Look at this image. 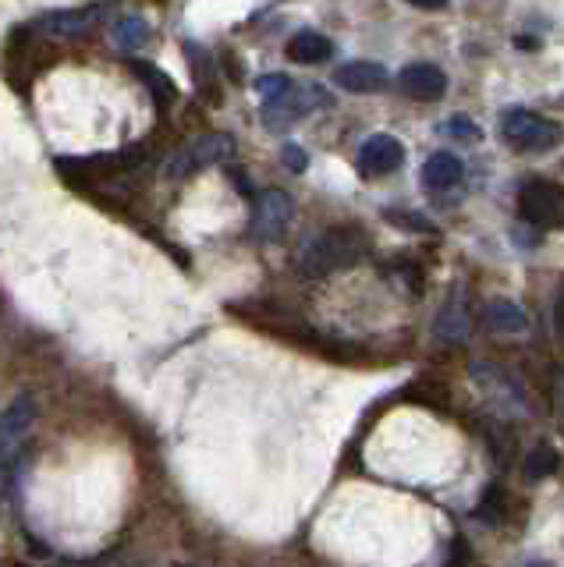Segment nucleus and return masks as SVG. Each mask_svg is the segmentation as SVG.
I'll use <instances>...</instances> for the list:
<instances>
[{
	"mask_svg": "<svg viewBox=\"0 0 564 567\" xmlns=\"http://www.w3.org/2000/svg\"><path fill=\"white\" fill-rule=\"evenodd\" d=\"M369 252V238L362 227H327L309 241L302 256H298V270L306 277H330L337 270H348Z\"/></svg>",
	"mask_w": 564,
	"mask_h": 567,
	"instance_id": "1",
	"label": "nucleus"
},
{
	"mask_svg": "<svg viewBox=\"0 0 564 567\" xmlns=\"http://www.w3.org/2000/svg\"><path fill=\"white\" fill-rule=\"evenodd\" d=\"M501 135L522 153H543V149L557 146L561 128L554 121H547V117H536L533 110L511 107L501 114Z\"/></svg>",
	"mask_w": 564,
	"mask_h": 567,
	"instance_id": "2",
	"label": "nucleus"
},
{
	"mask_svg": "<svg viewBox=\"0 0 564 567\" xmlns=\"http://www.w3.org/2000/svg\"><path fill=\"white\" fill-rule=\"evenodd\" d=\"M518 210L533 227H557L564 220V188L554 181H529L518 195Z\"/></svg>",
	"mask_w": 564,
	"mask_h": 567,
	"instance_id": "3",
	"label": "nucleus"
},
{
	"mask_svg": "<svg viewBox=\"0 0 564 567\" xmlns=\"http://www.w3.org/2000/svg\"><path fill=\"white\" fill-rule=\"evenodd\" d=\"M231 153H235L231 135H203V139H196L192 146H185L178 156H174L167 174H171V178H185V174H196V171H203V167H213V164H220V160H228Z\"/></svg>",
	"mask_w": 564,
	"mask_h": 567,
	"instance_id": "4",
	"label": "nucleus"
},
{
	"mask_svg": "<svg viewBox=\"0 0 564 567\" xmlns=\"http://www.w3.org/2000/svg\"><path fill=\"white\" fill-rule=\"evenodd\" d=\"M323 103H327V93L320 86H291L277 100H263V121H267V128H281L288 121L306 117L309 110L323 107Z\"/></svg>",
	"mask_w": 564,
	"mask_h": 567,
	"instance_id": "5",
	"label": "nucleus"
},
{
	"mask_svg": "<svg viewBox=\"0 0 564 567\" xmlns=\"http://www.w3.org/2000/svg\"><path fill=\"white\" fill-rule=\"evenodd\" d=\"M291 217H295V202H291V195L274 188V192L259 195L256 217H252V231H256L263 241H277V238H284Z\"/></svg>",
	"mask_w": 564,
	"mask_h": 567,
	"instance_id": "6",
	"label": "nucleus"
},
{
	"mask_svg": "<svg viewBox=\"0 0 564 567\" xmlns=\"http://www.w3.org/2000/svg\"><path fill=\"white\" fill-rule=\"evenodd\" d=\"M405 164V146H401L394 135L380 132L369 135L359 149V171L369 174V178H380V174H391Z\"/></svg>",
	"mask_w": 564,
	"mask_h": 567,
	"instance_id": "7",
	"label": "nucleus"
},
{
	"mask_svg": "<svg viewBox=\"0 0 564 567\" xmlns=\"http://www.w3.org/2000/svg\"><path fill=\"white\" fill-rule=\"evenodd\" d=\"M107 15V4H86V8H64V11H47L36 22V29L47 36H82V32L96 29Z\"/></svg>",
	"mask_w": 564,
	"mask_h": 567,
	"instance_id": "8",
	"label": "nucleus"
},
{
	"mask_svg": "<svg viewBox=\"0 0 564 567\" xmlns=\"http://www.w3.org/2000/svg\"><path fill=\"white\" fill-rule=\"evenodd\" d=\"M387 82H391V75L376 61H352L334 71V86H341L345 93H380Z\"/></svg>",
	"mask_w": 564,
	"mask_h": 567,
	"instance_id": "9",
	"label": "nucleus"
},
{
	"mask_svg": "<svg viewBox=\"0 0 564 567\" xmlns=\"http://www.w3.org/2000/svg\"><path fill=\"white\" fill-rule=\"evenodd\" d=\"M401 89H405L412 100H440L447 93V75L433 64H408L398 75Z\"/></svg>",
	"mask_w": 564,
	"mask_h": 567,
	"instance_id": "10",
	"label": "nucleus"
},
{
	"mask_svg": "<svg viewBox=\"0 0 564 567\" xmlns=\"http://www.w3.org/2000/svg\"><path fill=\"white\" fill-rule=\"evenodd\" d=\"M32 415H36V404H32V397H18V401H11L8 408L0 412V461L8 458V454L18 447L22 433L29 429Z\"/></svg>",
	"mask_w": 564,
	"mask_h": 567,
	"instance_id": "11",
	"label": "nucleus"
},
{
	"mask_svg": "<svg viewBox=\"0 0 564 567\" xmlns=\"http://www.w3.org/2000/svg\"><path fill=\"white\" fill-rule=\"evenodd\" d=\"M465 167L455 153H433L430 160L423 164V188L430 192H447V188H455L462 181Z\"/></svg>",
	"mask_w": 564,
	"mask_h": 567,
	"instance_id": "12",
	"label": "nucleus"
},
{
	"mask_svg": "<svg viewBox=\"0 0 564 567\" xmlns=\"http://www.w3.org/2000/svg\"><path fill=\"white\" fill-rule=\"evenodd\" d=\"M288 57L295 64H323L334 57V43L323 32H295L288 39Z\"/></svg>",
	"mask_w": 564,
	"mask_h": 567,
	"instance_id": "13",
	"label": "nucleus"
},
{
	"mask_svg": "<svg viewBox=\"0 0 564 567\" xmlns=\"http://www.w3.org/2000/svg\"><path fill=\"white\" fill-rule=\"evenodd\" d=\"M483 319H486V327L497 330V334H525V330H529V319H525V312L518 309L515 302H504V298H501V302L486 305Z\"/></svg>",
	"mask_w": 564,
	"mask_h": 567,
	"instance_id": "14",
	"label": "nucleus"
},
{
	"mask_svg": "<svg viewBox=\"0 0 564 567\" xmlns=\"http://www.w3.org/2000/svg\"><path fill=\"white\" fill-rule=\"evenodd\" d=\"M110 39H114V47L125 50V54H135L149 43V22L142 15H125L114 22L110 29Z\"/></svg>",
	"mask_w": 564,
	"mask_h": 567,
	"instance_id": "15",
	"label": "nucleus"
},
{
	"mask_svg": "<svg viewBox=\"0 0 564 567\" xmlns=\"http://www.w3.org/2000/svg\"><path fill=\"white\" fill-rule=\"evenodd\" d=\"M557 465H561V458H557L554 447L540 443V447H533V451H529V458H525V479H529V482L550 479V475L557 472Z\"/></svg>",
	"mask_w": 564,
	"mask_h": 567,
	"instance_id": "16",
	"label": "nucleus"
},
{
	"mask_svg": "<svg viewBox=\"0 0 564 567\" xmlns=\"http://www.w3.org/2000/svg\"><path fill=\"white\" fill-rule=\"evenodd\" d=\"M128 64H132V71H135V75H139L142 82H146V86L153 89V96H157V100L171 103L174 96H178V89H174V82H171V78H167L160 68H153V64H146V61H128Z\"/></svg>",
	"mask_w": 564,
	"mask_h": 567,
	"instance_id": "17",
	"label": "nucleus"
},
{
	"mask_svg": "<svg viewBox=\"0 0 564 567\" xmlns=\"http://www.w3.org/2000/svg\"><path fill=\"white\" fill-rule=\"evenodd\" d=\"M504 514H508V504H504V493L497 490H486V497L479 500L476 507V518L483 521V525H490V529H497V525H504Z\"/></svg>",
	"mask_w": 564,
	"mask_h": 567,
	"instance_id": "18",
	"label": "nucleus"
},
{
	"mask_svg": "<svg viewBox=\"0 0 564 567\" xmlns=\"http://www.w3.org/2000/svg\"><path fill=\"white\" fill-rule=\"evenodd\" d=\"M295 86L288 75H263L256 78V93L263 96V100H277V96H284L288 89Z\"/></svg>",
	"mask_w": 564,
	"mask_h": 567,
	"instance_id": "19",
	"label": "nucleus"
},
{
	"mask_svg": "<svg viewBox=\"0 0 564 567\" xmlns=\"http://www.w3.org/2000/svg\"><path fill=\"white\" fill-rule=\"evenodd\" d=\"M444 135H451V139H465V142H479L483 139V128H476L472 121H465V117H455V121H447L444 128H440Z\"/></svg>",
	"mask_w": 564,
	"mask_h": 567,
	"instance_id": "20",
	"label": "nucleus"
},
{
	"mask_svg": "<svg viewBox=\"0 0 564 567\" xmlns=\"http://www.w3.org/2000/svg\"><path fill=\"white\" fill-rule=\"evenodd\" d=\"M437 330L444 337H465V316H462V312H455V316H451V309H444V312H440Z\"/></svg>",
	"mask_w": 564,
	"mask_h": 567,
	"instance_id": "21",
	"label": "nucleus"
},
{
	"mask_svg": "<svg viewBox=\"0 0 564 567\" xmlns=\"http://www.w3.org/2000/svg\"><path fill=\"white\" fill-rule=\"evenodd\" d=\"M284 164H288V171L302 174L309 167V156L302 153V146H284Z\"/></svg>",
	"mask_w": 564,
	"mask_h": 567,
	"instance_id": "22",
	"label": "nucleus"
},
{
	"mask_svg": "<svg viewBox=\"0 0 564 567\" xmlns=\"http://www.w3.org/2000/svg\"><path fill=\"white\" fill-rule=\"evenodd\" d=\"M387 220H394V224H408V227H416V231H433L430 220L423 217H405V213H387Z\"/></svg>",
	"mask_w": 564,
	"mask_h": 567,
	"instance_id": "23",
	"label": "nucleus"
},
{
	"mask_svg": "<svg viewBox=\"0 0 564 567\" xmlns=\"http://www.w3.org/2000/svg\"><path fill=\"white\" fill-rule=\"evenodd\" d=\"M554 404H557V412L564 415V373H557L554 380Z\"/></svg>",
	"mask_w": 564,
	"mask_h": 567,
	"instance_id": "24",
	"label": "nucleus"
},
{
	"mask_svg": "<svg viewBox=\"0 0 564 567\" xmlns=\"http://www.w3.org/2000/svg\"><path fill=\"white\" fill-rule=\"evenodd\" d=\"M408 4H416L419 11H440V8H447V0H408Z\"/></svg>",
	"mask_w": 564,
	"mask_h": 567,
	"instance_id": "25",
	"label": "nucleus"
}]
</instances>
